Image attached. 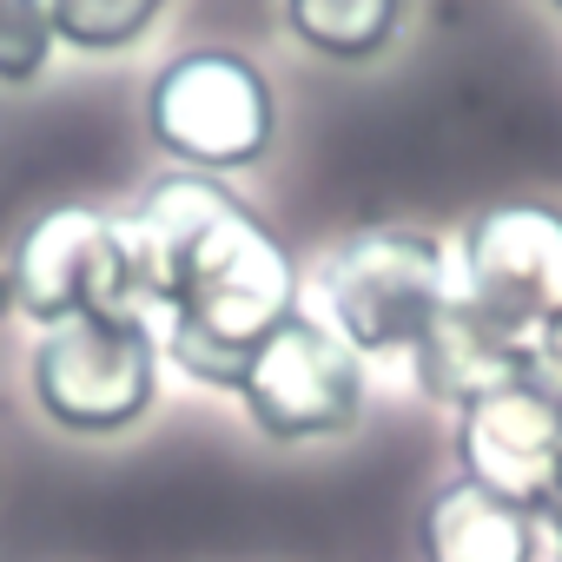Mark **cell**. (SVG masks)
<instances>
[{"label":"cell","mask_w":562,"mask_h":562,"mask_svg":"<svg viewBox=\"0 0 562 562\" xmlns=\"http://www.w3.org/2000/svg\"><path fill=\"white\" fill-rule=\"evenodd\" d=\"M325 325L364 358H397V351H417V338L450 312V258L430 232H411V225H371V232H351L325 271Z\"/></svg>","instance_id":"7a4b0ae2"},{"label":"cell","mask_w":562,"mask_h":562,"mask_svg":"<svg viewBox=\"0 0 562 562\" xmlns=\"http://www.w3.org/2000/svg\"><path fill=\"white\" fill-rule=\"evenodd\" d=\"M159 391V338L139 312H93L47 325L34 345V404L74 437L133 430Z\"/></svg>","instance_id":"3957f363"},{"label":"cell","mask_w":562,"mask_h":562,"mask_svg":"<svg viewBox=\"0 0 562 562\" xmlns=\"http://www.w3.org/2000/svg\"><path fill=\"white\" fill-rule=\"evenodd\" d=\"M417 542H424V562H542L536 509L503 503V496L476 490L470 476L443 483L424 503Z\"/></svg>","instance_id":"30bf717a"},{"label":"cell","mask_w":562,"mask_h":562,"mask_svg":"<svg viewBox=\"0 0 562 562\" xmlns=\"http://www.w3.org/2000/svg\"><path fill=\"white\" fill-rule=\"evenodd\" d=\"M0 312H14V285H8V271H0Z\"/></svg>","instance_id":"2e32d148"},{"label":"cell","mask_w":562,"mask_h":562,"mask_svg":"<svg viewBox=\"0 0 562 562\" xmlns=\"http://www.w3.org/2000/svg\"><path fill=\"white\" fill-rule=\"evenodd\" d=\"M411 364H417L424 397L470 411L476 397H490V391H503V384L536 378V345L503 338L496 325H483L470 305H457V299H450V312H443V318L417 338Z\"/></svg>","instance_id":"9c48e42d"},{"label":"cell","mask_w":562,"mask_h":562,"mask_svg":"<svg viewBox=\"0 0 562 562\" xmlns=\"http://www.w3.org/2000/svg\"><path fill=\"white\" fill-rule=\"evenodd\" d=\"M483 325L536 345V331L562 312V205L503 199L463 232V292Z\"/></svg>","instance_id":"8992f818"},{"label":"cell","mask_w":562,"mask_h":562,"mask_svg":"<svg viewBox=\"0 0 562 562\" xmlns=\"http://www.w3.org/2000/svg\"><path fill=\"white\" fill-rule=\"evenodd\" d=\"M238 404L271 443L345 437L364 417V364L325 318L292 312L245 364Z\"/></svg>","instance_id":"5b68a950"},{"label":"cell","mask_w":562,"mask_h":562,"mask_svg":"<svg viewBox=\"0 0 562 562\" xmlns=\"http://www.w3.org/2000/svg\"><path fill=\"white\" fill-rule=\"evenodd\" d=\"M146 126L159 153L186 159L192 172H245L271 153L278 133L271 80L232 47H192L153 74Z\"/></svg>","instance_id":"277c9868"},{"label":"cell","mask_w":562,"mask_h":562,"mask_svg":"<svg viewBox=\"0 0 562 562\" xmlns=\"http://www.w3.org/2000/svg\"><path fill=\"white\" fill-rule=\"evenodd\" d=\"M549 8H555V14H562V0H549Z\"/></svg>","instance_id":"e0dca14e"},{"label":"cell","mask_w":562,"mask_h":562,"mask_svg":"<svg viewBox=\"0 0 562 562\" xmlns=\"http://www.w3.org/2000/svg\"><path fill=\"white\" fill-rule=\"evenodd\" d=\"M120 232L133 258V305L166 318L159 351L186 378L238 391L258 345L299 312V265L278 232L205 172L153 179Z\"/></svg>","instance_id":"6da1fadb"},{"label":"cell","mask_w":562,"mask_h":562,"mask_svg":"<svg viewBox=\"0 0 562 562\" xmlns=\"http://www.w3.org/2000/svg\"><path fill=\"white\" fill-rule=\"evenodd\" d=\"M463 476L503 503L542 509L562 490V391L542 378L503 384L457 417Z\"/></svg>","instance_id":"ba28073f"},{"label":"cell","mask_w":562,"mask_h":562,"mask_svg":"<svg viewBox=\"0 0 562 562\" xmlns=\"http://www.w3.org/2000/svg\"><path fill=\"white\" fill-rule=\"evenodd\" d=\"M404 0H285V27L325 60H378L397 34Z\"/></svg>","instance_id":"8fae6325"},{"label":"cell","mask_w":562,"mask_h":562,"mask_svg":"<svg viewBox=\"0 0 562 562\" xmlns=\"http://www.w3.org/2000/svg\"><path fill=\"white\" fill-rule=\"evenodd\" d=\"M536 522H542V562H562V490L536 509Z\"/></svg>","instance_id":"9a60e30c"},{"label":"cell","mask_w":562,"mask_h":562,"mask_svg":"<svg viewBox=\"0 0 562 562\" xmlns=\"http://www.w3.org/2000/svg\"><path fill=\"white\" fill-rule=\"evenodd\" d=\"M47 14H54V41L80 54H120L146 41V27L166 14V0H47Z\"/></svg>","instance_id":"7c38bea8"},{"label":"cell","mask_w":562,"mask_h":562,"mask_svg":"<svg viewBox=\"0 0 562 562\" xmlns=\"http://www.w3.org/2000/svg\"><path fill=\"white\" fill-rule=\"evenodd\" d=\"M14 312H27L41 331L93 312H133V258L120 218L93 205H54L41 212L8 258Z\"/></svg>","instance_id":"52a82bcc"},{"label":"cell","mask_w":562,"mask_h":562,"mask_svg":"<svg viewBox=\"0 0 562 562\" xmlns=\"http://www.w3.org/2000/svg\"><path fill=\"white\" fill-rule=\"evenodd\" d=\"M54 54L47 0H0V87H34Z\"/></svg>","instance_id":"4fadbf2b"},{"label":"cell","mask_w":562,"mask_h":562,"mask_svg":"<svg viewBox=\"0 0 562 562\" xmlns=\"http://www.w3.org/2000/svg\"><path fill=\"white\" fill-rule=\"evenodd\" d=\"M536 378L562 391V312H555V318L536 331Z\"/></svg>","instance_id":"5bb4252c"}]
</instances>
